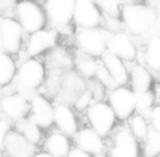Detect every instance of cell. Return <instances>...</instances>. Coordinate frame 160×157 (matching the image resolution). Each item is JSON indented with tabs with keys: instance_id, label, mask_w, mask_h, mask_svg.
<instances>
[{
	"instance_id": "obj_1",
	"label": "cell",
	"mask_w": 160,
	"mask_h": 157,
	"mask_svg": "<svg viewBox=\"0 0 160 157\" xmlns=\"http://www.w3.org/2000/svg\"><path fill=\"white\" fill-rule=\"evenodd\" d=\"M121 16L124 26L134 36L145 35L158 23L157 11L144 3L123 2Z\"/></svg>"
},
{
	"instance_id": "obj_2",
	"label": "cell",
	"mask_w": 160,
	"mask_h": 157,
	"mask_svg": "<svg viewBox=\"0 0 160 157\" xmlns=\"http://www.w3.org/2000/svg\"><path fill=\"white\" fill-rule=\"evenodd\" d=\"M16 21L22 27L23 32L33 34L43 30L47 23L43 8L34 1H20L14 3Z\"/></svg>"
},
{
	"instance_id": "obj_3",
	"label": "cell",
	"mask_w": 160,
	"mask_h": 157,
	"mask_svg": "<svg viewBox=\"0 0 160 157\" xmlns=\"http://www.w3.org/2000/svg\"><path fill=\"white\" fill-rule=\"evenodd\" d=\"M111 35L112 32L102 27L80 30L76 42L85 55L89 57H101L107 51V45Z\"/></svg>"
},
{
	"instance_id": "obj_4",
	"label": "cell",
	"mask_w": 160,
	"mask_h": 157,
	"mask_svg": "<svg viewBox=\"0 0 160 157\" xmlns=\"http://www.w3.org/2000/svg\"><path fill=\"white\" fill-rule=\"evenodd\" d=\"M14 85L17 90L38 91L45 79V68L42 62L31 58L24 61L16 72Z\"/></svg>"
},
{
	"instance_id": "obj_5",
	"label": "cell",
	"mask_w": 160,
	"mask_h": 157,
	"mask_svg": "<svg viewBox=\"0 0 160 157\" xmlns=\"http://www.w3.org/2000/svg\"><path fill=\"white\" fill-rule=\"evenodd\" d=\"M87 118L91 129L101 137L108 136L116 123V117L111 107L103 102H94L87 108Z\"/></svg>"
},
{
	"instance_id": "obj_6",
	"label": "cell",
	"mask_w": 160,
	"mask_h": 157,
	"mask_svg": "<svg viewBox=\"0 0 160 157\" xmlns=\"http://www.w3.org/2000/svg\"><path fill=\"white\" fill-rule=\"evenodd\" d=\"M110 157H138L139 145L138 141L133 136L128 127L123 126L115 130L111 137L109 146Z\"/></svg>"
},
{
	"instance_id": "obj_7",
	"label": "cell",
	"mask_w": 160,
	"mask_h": 157,
	"mask_svg": "<svg viewBox=\"0 0 160 157\" xmlns=\"http://www.w3.org/2000/svg\"><path fill=\"white\" fill-rule=\"evenodd\" d=\"M23 30L16 19L0 18V46L3 53L16 55L21 48Z\"/></svg>"
},
{
	"instance_id": "obj_8",
	"label": "cell",
	"mask_w": 160,
	"mask_h": 157,
	"mask_svg": "<svg viewBox=\"0 0 160 157\" xmlns=\"http://www.w3.org/2000/svg\"><path fill=\"white\" fill-rule=\"evenodd\" d=\"M109 105L116 119L127 120L135 113L134 92L127 86L114 87L109 95Z\"/></svg>"
},
{
	"instance_id": "obj_9",
	"label": "cell",
	"mask_w": 160,
	"mask_h": 157,
	"mask_svg": "<svg viewBox=\"0 0 160 157\" xmlns=\"http://www.w3.org/2000/svg\"><path fill=\"white\" fill-rule=\"evenodd\" d=\"M72 20L81 30L97 29L102 22V14L93 1L77 0L73 3Z\"/></svg>"
},
{
	"instance_id": "obj_10",
	"label": "cell",
	"mask_w": 160,
	"mask_h": 157,
	"mask_svg": "<svg viewBox=\"0 0 160 157\" xmlns=\"http://www.w3.org/2000/svg\"><path fill=\"white\" fill-rule=\"evenodd\" d=\"M72 0H48L43 5V11L54 27H65L72 21Z\"/></svg>"
},
{
	"instance_id": "obj_11",
	"label": "cell",
	"mask_w": 160,
	"mask_h": 157,
	"mask_svg": "<svg viewBox=\"0 0 160 157\" xmlns=\"http://www.w3.org/2000/svg\"><path fill=\"white\" fill-rule=\"evenodd\" d=\"M54 106L46 97L38 94L30 102L29 118L28 119L40 129H47L53 124Z\"/></svg>"
},
{
	"instance_id": "obj_12",
	"label": "cell",
	"mask_w": 160,
	"mask_h": 157,
	"mask_svg": "<svg viewBox=\"0 0 160 157\" xmlns=\"http://www.w3.org/2000/svg\"><path fill=\"white\" fill-rule=\"evenodd\" d=\"M107 51L124 62L133 61L137 57V49L133 39L123 32L112 33L107 45Z\"/></svg>"
},
{
	"instance_id": "obj_13",
	"label": "cell",
	"mask_w": 160,
	"mask_h": 157,
	"mask_svg": "<svg viewBox=\"0 0 160 157\" xmlns=\"http://www.w3.org/2000/svg\"><path fill=\"white\" fill-rule=\"evenodd\" d=\"M58 42V32L55 29L40 30L31 34L27 43V55L31 58L53 48Z\"/></svg>"
},
{
	"instance_id": "obj_14",
	"label": "cell",
	"mask_w": 160,
	"mask_h": 157,
	"mask_svg": "<svg viewBox=\"0 0 160 157\" xmlns=\"http://www.w3.org/2000/svg\"><path fill=\"white\" fill-rule=\"evenodd\" d=\"M0 110L7 120L17 122L29 115L30 103L19 94H10L0 99Z\"/></svg>"
},
{
	"instance_id": "obj_15",
	"label": "cell",
	"mask_w": 160,
	"mask_h": 157,
	"mask_svg": "<svg viewBox=\"0 0 160 157\" xmlns=\"http://www.w3.org/2000/svg\"><path fill=\"white\" fill-rule=\"evenodd\" d=\"M73 140L78 148L90 154L91 156H97L105 153L107 146L103 141V137H101L91 128L78 130L73 135Z\"/></svg>"
},
{
	"instance_id": "obj_16",
	"label": "cell",
	"mask_w": 160,
	"mask_h": 157,
	"mask_svg": "<svg viewBox=\"0 0 160 157\" xmlns=\"http://www.w3.org/2000/svg\"><path fill=\"white\" fill-rule=\"evenodd\" d=\"M2 150L7 157H33L36 146L30 144L20 133L11 130L5 139Z\"/></svg>"
},
{
	"instance_id": "obj_17",
	"label": "cell",
	"mask_w": 160,
	"mask_h": 157,
	"mask_svg": "<svg viewBox=\"0 0 160 157\" xmlns=\"http://www.w3.org/2000/svg\"><path fill=\"white\" fill-rule=\"evenodd\" d=\"M102 64L103 68L108 72V74L111 77L112 82L114 83L116 87L118 86H126L128 83V71L124 61L118 58L116 56L110 53L109 51H105L102 56Z\"/></svg>"
},
{
	"instance_id": "obj_18",
	"label": "cell",
	"mask_w": 160,
	"mask_h": 157,
	"mask_svg": "<svg viewBox=\"0 0 160 157\" xmlns=\"http://www.w3.org/2000/svg\"><path fill=\"white\" fill-rule=\"evenodd\" d=\"M53 123L67 136H73L78 131V124L72 109L66 104H57L53 110Z\"/></svg>"
},
{
	"instance_id": "obj_19",
	"label": "cell",
	"mask_w": 160,
	"mask_h": 157,
	"mask_svg": "<svg viewBox=\"0 0 160 157\" xmlns=\"http://www.w3.org/2000/svg\"><path fill=\"white\" fill-rule=\"evenodd\" d=\"M128 77L129 80H131V90L134 93L146 92L151 90V86H152V75L142 64H134L128 73Z\"/></svg>"
},
{
	"instance_id": "obj_20",
	"label": "cell",
	"mask_w": 160,
	"mask_h": 157,
	"mask_svg": "<svg viewBox=\"0 0 160 157\" xmlns=\"http://www.w3.org/2000/svg\"><path fill=\"white\" fill-rule=\"evenodd\" d=\"M45 152L53 157H67L70 150L68 136L62 132H54L44 142Z\"/></svg>"
},
{
	"instance_id": "obj_21",
	"label": "cell",
	"mask_w": 160,
	"mask_h": 157,
	"mask_svg": "<svg viewBox=\"0 0 160 157\" xmlns=\"http://www.w3.org/2000/svg\"><path fill=\"white\" fill-rule=\"evenodd\" d=\"M18 133H20L30 144L36 146L42 140V133L38 127H36L34 123H32L28 118L21 119L16 122V130Z\"/></svg>"
},
{
	"instance_id": "obj_22",
	"label": "cell",
	"mask_w": 160,
	"mask_h": 157,
	"mask_svg": "<svg viewBox=\"0 0 160 157\" xmlns=\"http://www.w3.org/2000/svg\"><path fill=\"white\" fill-rule=\"evenodd\" d=\"M145 56L147 66L155 72H158L160 69V39L158 35H155L148 40Z\"/></svg>"
},
{
	"instance_id": "obj_23",
	"label": "cell",
	"mask_w": 160,
	"mask_h": 157,
	"mask_svg": "<svg viewBox=\"0 0 160 157\" xmlns=\"http://www.w3.org/2000/svg\"><path fill=\"white\" fill-rule=\"evenodd\" d=\"M17 67L11 56L0 50V86L9 84L14 79Z\"/></svg>"
},
{
	"instance_id": "obj_24",
	"label": "cell",
	"mask_w": 160,
	"mask_h": 157,
	"mask_svg": "<svg viewBox=\"0 0 160 157\" xmlns=\"http://www.w3.org/2000/svg\"><path fill=\"white\" fill-rule=\"evenodd\" d=\"M76 68H77L78 73L81 76L90 80V79H93V77L97 76L101 66L92 57L85 55L83 57L77 59V61H76Z\"/></svg>"
},
{
	"instance_id": "obj_25",
	"label": "cell",
	"mask_w": 160,
	"mask_h": 157,
	"mask_svg": "<svg viewBox=\"0 0 160 157\" xmlns=\"http://www.w3.org/2000/svg\"><path fill=\"white\" fill-rule=\"evenodd\" d=\"M135 96V111H137L138 115L146 118L149 110L152 108L156 104V97L153 95L152 90H149L146 92H139L134 93Z\"/></svg>"
},
{
	"instance_id": "obj_26",
	"label": "cell",
	"mask_w": 160,
	"mask_h": 157,
	"mask_svg": "<svg viewBox=\"0 0 160 157\" xmlns=\"http://www.w3.org/2000/svg\"><path fill=\"white\" fill-rule=\"evenodd\" d=\"M144 157H158L160 153V132L149 127V131L142 141Z\"/></svg>"
},
{
	"instance_id": "obj_27",
	"label": "cell",
	"mask_w": 160,
	"mask_h": 157,
	"mask_svg": "<svg viewBox=\"0 0 160 157\" xmlns=\"http://www.w3.org/2000/svg\"><path fill=\"white\" fill-rule=\"evenodd\" d=\"M128 129L137 141H144L149 131V124L142 116L134 113L128 118Z\"/></svg>"
},
{
	"instance_id": "obj_28",
	"label": "cell",
	"mask_w": 160,
	"mask_h": 157,
	"mask_svg": "<svg viewBox=\"0 0 160 157\" xmlns=\"http://www.w3.org/2000/svg\"><path fill=\"white\" fill-rule=\"evenodd\" d=\"M96 5L99 10L109 18L118 19V16H121V8L123 5L122 1H99L96 2Z\"/></svg>"
},
{
	"instance_id": "obj_29",
	"label": "cell",
	"mask_w": 160,
	"mask_h": 157,
	"mask_svg": "<svg viewBox=\"0 0 160 157\" xmlns=\"http://www.w3.org/2000/svg\"><path fill=\"white\" fill-rule=\"evenodd\" d=\"M92 100H93V97H92L91 92H90L89 89H86L76 98L73 106L78 111H83L92 104Z\"/></svg>"
},
{
	"instance_id": "obj_30",
	"label": "cell",
	"mask_w": 160,
	"mask_h": 157,
	"mask_svg": "<svg viewBox=\"0 0 160 157\" xmlns=\"http://www.w3.org/2000/svg\"><path fill=\"white\" fill-rule=\"evenodd\" d=\"M145 119L147 120L149 127L155 131L160 132V107L159 105H155L152 108L149 110L148 115Z\"/></svg>"
},
{
	"instance_id": "obj_31",
	"label": "cell",
	"mask_w": 160,
	"mask_h": 157,
	"mask_svg": "<svg viewBox=\"0 0 160 157\" xmlns=\"http://www.w3.org/2000/svg\"><path fill=\"white\" fill-rule=\"evenodd\" d=\"M12 130L11 123L7 119H0V147L2 148L3 142L7 134Z\"/></svg>"
},
{
	"instance_id": "obj_32",
	"label": "cell",
	"mask_w": 160,
	"mask_h": 157,
	"mask_svg": "<svg viewBox=\"0 0 160 157\" xmlns=\"http://www.w3.org/2000/svg\"><path fill=\"white\" fill-rule=\"evenodd\" d=\"M67 157H93V156H91V155L88 154V153L81 150L80 148L73 147V148H70Z\"/></svg>"
},
{
	"instance_id": "obj_33",
	"label": "cell",
	"mask_w": 160,
	"mask_h": 157,
	"mask_svg": "<svg viewBox=\"0 0 160 157\" xmlns=\"http://www.w3.org/2000/svg\"><path fill=\"white\" fill-rule=\"evenodd\" d=\"M33 157H53V156L49 155L48 153H46V152H38V153H35Z\"/></svg>"
},
{
	"instance_id": "obj_34",
	"label": "cell",
	"mask_w": 160,
	"mask_h": 157,
	"mask_svg": "<svg viewBox=\"0 0 160 157\" xmlns=\"http://www.w3.org/2000/svg\"><path fill=\"white\" fill-rule=\"evenodd\" d=\"M93 157H110V156H109V155H108V154H105V153H104V154L97 155V156H93Z\"/></svg>"
},
{
	"instance_id": "obj_35",
	"label": "cell",
	"mask_w": 160,
	"mask_h": 157,
	"mask_svg": "<svg viewBox=\"0 0 160 157\" xmlns=\"http://www.w3.org/2000/svg\"><path fill=\"white\" fill-rule=\"evenodd\" d=\"M0 157H5V153H3V150L1 147H0Z\"/></svg>"
}]
</instances>
